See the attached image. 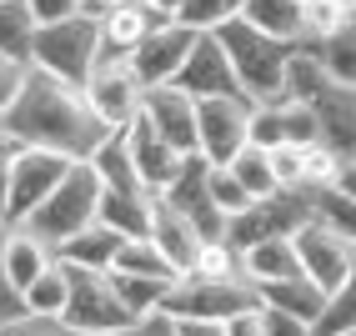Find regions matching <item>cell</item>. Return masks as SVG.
Wrapping results in <instances>:
<instances>
[{
    "label": "cell",
    "instance_id": "29",
    "mask_svg": "<svg viewBox=\"0 0 356 336\" xmlns=\"http://www.w3.org/2000/svg\"><path fill=\"white\" fill-rule=\"evenodd\" d=\"M90 166H96V176L106 181V186H115V191H131V186H140V176H136V161H131V146H126V131H111L96 151L86 156Z\"/></svg>",
    "mask_w": 356,
    "mask_h": 336
},
{
    "label": "cell",
    "instance_id": "51",
    "mask_svg": "<svg viewBox=\"0 0 356 336\" xmlns=\"http://www.w3.org/2000/svg\"><path fill=\"white\" fill-rule=\"evenodd\" d=\"M6 201H10V156H0V221H6Z\"/></svg>",
    "mask_w": 356,
    "mask_h": 336
},
{
    "label": "cell",
    "instance_id": "47",
    "mask_svg": "<svg viewBox=\"0 0 356 336\" xmlns=\"http://www.w3.org/2000/svg\"><path fill=\"white\" fill-rule=\"evenodd\" d=\"M31 15L40 26H51V20H65V15H81V0H26Z\"/></svg>",
    "mask_w": 356,
    "mask_h": 336
},
{
    "label": "cell",
    "instance_id": "45",
    "mask_svg": "<svg viewBox=\"0 0 356 336\" xmlns=\"http://www.w3.org/2000/svg\"><path fill=\"white\" fill-rule=\"evenodd\" d=\"M106 336H176V321L165 317V311H151V317H140L121 331H106Z\"/></svg>",
    "mask_w": 356,
    "mask_h": 336
},
{
    "label": "cell",
    "instance_id": "24",
    "mask_svg": "<svg viewBox=\"0 0 356 336\" xmlns=\"http://www.w3.org/2000/svg\"><path fill=\"white\" fill-rule=\"evenodd\" d=\"M261 301L266 306H281V311H291V317H306V321H316L321 317V306H326V291L312 281V276H286V281H266V286H256Z\"/></svg>",
    "mask_w": 356,
    "mask_h": 336
},
{
    "label": "cell",
    "instance_id": "18",
    "mask_svg": "<svg viewBox=\"0 0 356 336\" xmlns=\"http://www.w3.org/2000/svg\"><path fill=\"white\" fill-rule=\"evenodd\" d=\"M312 106H316V121H321V141L341 161H351L356 156V90L351 86H331Z\"/></svg>",
    "mask_w": 356,
    "mask_h": 336
},
{
    "label": "cell",
    "instance_id": "43",
    "mask_svg": "<svg viewBox=\"0 0 356 336\" xmlns=\"http://www.w3.org/2000/svg\"><path fill=\"white\" fill-rule=\"evenodd\" d=\"M26 76H31V61L0 56V115L15 106V95H20V86H26Z\"/></svg>",
    "mask_w": 356,
    "mask_h": 336
},
{
    "label": "cell",
    "instance_id": "35",
    "mask_svg": "<svg viewBox=\"0 0 356 336\" xmlns=\"http://www.w3.org/2000/svg\"><path fill=\"white\" fill-rule=\"evenodd\" d=\"M241 10H246V0H181L176 20L191 31H221L231 20H241Z\"/></svg>",
    "mask_w": 356,
    "mask_h": 336
},
{
    "label": "cell",
    "instance_id": "15",
    "mask_svg": "<svg viewBox=\"0 0 356 336\" xmlns=\"http://www.w3.org/2000/svg\"><path fill=\"white\" fill-rule=\"evenodd\" d=\"M140 115L171 141L181 156H196V95H186L181 86H151Z\"/></svg>",
    "mask_w": 356,
    "mask_h": 336
},
{
    "label": "cell",
    "instance_id": "39",
    "mask_svg": "<svg viewBox=\"0 0 356 336\" xmlns=\"http://www.w3.org/2000/svg\"><path fill=\"white\" fill-rule=\"evenodd\" d=\"M251 141H256V146H266V151L286 141V111H281V101L251 106Z\"/></svg>",
    "mask_w": 356,
    "mask_h": 336
},
{
    "label": "cell",
    "instance_id": "14",
    "mask_svg": "<svg viewBox=\"0 0 356 336\" xmlns=\"http://www.w3.org/2000/svg\"><path fill=\"white\" fill-rule=\"evenodd\" d=\"M186 95H196V101H206V95H241V81H236V70H231V56H226V45L216 31H201L196 45H191V56H186V65L176 70V81Z\"/></svg>",
    "mask_w": 356,
    "mask_h": 336
},
{
    "label": "cell",
    "instance_id": "56",
    "mask_svg": "<svg viewBox=\"0 0 356 336\" xmlns=\"http://www.w3.org/2000/svg\"><path fill=\"white\" fill-rule=\"evenodd\" d=\"M351 336H356V331H351Z\"/></svg>",
    "mask_w": 356,
    "mask_h": 336
},
{
    "label": "cell",
    "instance_id": "13",
    "mask_svg": "<svg viewBox=\"0 0 356 336\" xmlns=\"http://www.w3.org/2000/svg\"><path fill=\"white\" fill-rule=\"evenodd\" d=\"M161 201L176 206L201 236H226V216H221L216 201H211V161L206 156H186L176 181L161 191Z\"/></svg>",
    "mask_w": 356,
    "mask_h": 336
},
{
    "label": "cell",
    "instance_id": "22",
    "mask_svg": "<svg viewBox=\"0 0 356 336\" xmlns=\"http://www.w3.org/2000/svg\"><path fill=\"white\" fill-rule=\"evenodd\" d=\"M241 271L266 286V281H286V276H301V256H296V241L291 236H266V241H256L241 251Z\"/></svg>",
    "mask_w": 356,
    "mask_h": 336
},
{
    "label": "cell",
    "instance_id": "10",
    "mask_svg": "<svg viewBox=\"0 0 356 336\" xmlns=\"http://www.w3.org/2000/svg\"><path fill=\"white\" fill-rule=\"evenodd\" d=\"M301 221H312V191H306V186L251 201L241 216H231V221H226V236H231L236 251H246L256 241H266V236H291Z\"/></svg>",
    "mask_w": 356,
    "mask_h": 336
},
{
    "label": "cell",
    "instance_id": "6",
    "mask_svg": "<svg viewBox=\"0 0 356 336\" xmlns=\"http://www.w3.org/2000/svg\"><path fill=\"white\" fill-rule=\"evenodd\" d=\"M70 301L60 311V321L76 331V336H106V331H121L131 321H140L136 311L121 301V291H115L111 271H90V266H70Z\"/></svg>",
    "mask_w": 356,
    "mask_h": 336
},
{
    "label": "cell",
    "instance_id": "11",
    "mask_svg": "<svg viewBox=\"0 0 356 336\" xmlns=\"http://www.w3.org/2000/svg\"><path fill=\"white\" fill-rule=\"evenodd\" d=\"M291 241H296V256H301V271L312 276L326 296L356 271V246L346 241L341 231H331L326 221H316V216L291 231Z\"/></svg>",
    "mask_w": 356,
    "mask_h": 336
},
{
    "label": "cell",
    "instance_id": "46",
    "mask_svg": "<svg viewBox=\"0 0 356 336\" xmlns=\"http://www.w3.org/2000/svg\"><path fill=\"white\" fill-rule=\"evenodd\" d=\"M26 317V301H20V286L6 276V266H0V326H10Z\"/></svg>",
    "mask_w": 356,
    "mask_h": 336
},
{
    "label": "cell",
    "instance_id": "2",
    "mask_svg": "<svg viewBox=\"0 0 356 336\" xmlns=\"http://www.w3.org/2000/svg\"><path fill=\"white\" fill-rule=\"evenodd\" d=\"M226 56H231V70L241 81V95L251 106H266V101H281L286 95V65H291V40H276L266 31L246 26V20H231V26L216 31Z\"/></svg>",
    "mask_w": 356,
    "mask_h": 336
},
{
    "label": "cell",
    "instance_id": "23",
    "mask_svg": "<svg viewBox=\"0 0 356 336\" xmlns=\"http://www.w3.org/2000/svg\"><path fill=\"white\" fill-rule=\"evenodd\" d=\"M126 236L121 231H111L106 221H90L86 231H76L70 241L56 246L60 261H70V266H90V271H111L115 266V251H121Z\"/></svg>",
    "mask_w": 356,
    "mask_h": 336
},
{
    "label": "cell",
    "instance_id": "8",
    "mask_svg": "<svg viewBox=\"0 0 356 336\" xmlns=\"http://www.w3.org/2000/svg\"><path fill=\"white\" fill-rule=\"evenodd\" d=\"M65 151H51V146H20L10 156V201H6V226L15 221H31V211L51 196V191L60 186V176L70 171Z\"/></svg>",
    "mask_w": 356,
    "mask_h": 336
},
{
    "label": "cell",
    "instance_id": "42",
    "mask_svg": "<svg viewBox=\"0 0 356 336\" xmlns=\"http://www.w3.org/2000/svg\"><path fill=\"white\" fill-rule=\"evenodd\" d=\"M261 331H266V336H316V321L291 317V311H281V306H266V301H261Z\"/></svg>",
    "mask_w": 356,
    "mask_h": 336
},
{
    "label": "cell",
    "instance_id": "48",
    "mask_svg": "<svg viewBox=\"0 0 356 336\" xmlns=\"http://www.w3.org/2000/svg\"><path fill=\"white\" fill-rule=\"evenodd\" d=\"M176 336H226L221 321H176Z\"/></svg>",
    "mask_w": 356,
    "mask_h": 336
},
{
    "label": "cell",
    "instance_id": "17",
    "mask_svg": "<svg viewBox=\"0 0 356 336\" xmlns=\"http://www.w3.org/2000/svg\"><path fill=\"white\" fill-rule=\"evenodd\" d=\"M0 266H6V276L26 291V286H31L45 266H56V246L45 241L40 231H31L26 221L0 226Z\"/></svg>",
    "mask_w": 356,
    "mask_h": 336
},
{
    "label": "cell",
    "instance_id": "32",
    "mask_svg": "<svg viewBox=\"0 0 356 336\" xmlns=\"http://www.w3.org/2000/svg\"><path fill=\"white\" fill-rule=\"evenodd\" d=\"M226 166H231V176L241 181L256 201H261V196H276V191H281V186H276V171H271V151L256 146V141H246V146L236 151Z\"/></svg>",
    "mask_w": 356,
    "mask_h": 336
},
{
    "label": "cell",
    "instance_id": "4",
    "mask_svg": "<svg viewBox=\"0 0 356 336\" xmlns=\"http://www.w3.org/2000/svg\"><path fill=\"white\" fill-rule=\"evenodd\" d=\"M101 191H106V181L96 176V166H90V161H70V171L60 176V186L31 211L26 226L40 231L51 246H60V241H70L76 231H86L90 221H96Z\"/></svg>",
    "mask_w": 356,
    "mask_h": 336
},
{
    "label": "cell",
    "instance_id": "50",
    "mask_svg": "<svg viewBox=\"0 0 356 336\" xmlns=\"http://www.w3.org/2000/svg\"><path fill=\"white\" fill-rule=\"evenodd\" d=\"M115 6H131V0H81V15L101 20V15H106V10H115Z\"/></svg>",
    "mask_w": 356,
    "mask_h": 336
},
{
    "label": "cell",
    "instance_id": "40",
    "mask_svg": "<svg viewBox=\"0 0 356 336\" xmlns=\"http://www.w3.org/2000/svg\"><path fill=\"white\" fill-rule=\"evenodd\" d=\"M301 161H306V186H337L341 181V156L316 141V146H301Z\"/></svg>",
    "mask_w": 356,
    "mask_h": 336
},
{
    "label": "cell",
    "instance_id": "20",
    "mask_svg": "<svg viewBox=\"0 0 356 336\" xmlns=\"http://www.w3.org/2000/svg\"><path fill=\"white\" fill-rule=\"evenodd\" d=\"M151 241H156V246H161V256H165V261H171V266L186 276V271H191V261H196V251H201V241H206V236H201L191 221H186V216H181L176 206H165V201L156 196Z\"/></svg>",
    "mask_w": 356,
    "mask_h": 336
},
{
    "label": "cell",
    "instance_id": "33",
    "mask_svg": "<svg viewBox=\"0 0 356 336\" xmlns=\"http://www.w3.org/2000/svg\"><path fill=\"white\" fill-rule=\"evenodd\" d=\"M306 191H312V216L316 221H326L331 231H341L356 246V196H346L341 186H306Z\"/></svg>",
    "mask_w": 356,
    "mask_h": 336
},
{
    "label": "cell",
    "instance_id": "28",
    "mask_svg": "<svg viewBox=\"0 0 356 336\" xmlns=\"http://www.w3.org/2000/svg\"><path fill=\"white\" fill-rule=\"evenodd\" d=\"M35 31H40V20L31 15L26 0H0V56L31 61V51H35Z\"/></svg>",
    "mask_w": 356,
    "mask_h": 336
},
{
    "label": "cell",
    "instance_id": "44",
    "mask_svg": "<svg viewBox=\"0 0 356 336\" xmlns=\"http://www.w3.org/2000/svg\"><path fill=\"white\" fill-rule=\"evenodd\" d=\"M0 336H76L60 317H20L10 326H0Z\"/></svg>",
    "mask_w": 356,
    "mask_h": 336
},
{
    "label": "cell",
    "instance_id": "26",
    "mask_svg": "<svg viewBox=\"0 0 356 336\" xmlns=\"http://www.w3.org/2000/svg\"><path fill=\"white\" fill-rule=\"evenodd\" d=\"M337 81H331V70L321 65V56L312 51V45H296L291 51V65H286V95L281 101H306L312 106L321 90H331Z\"/></svg>",
    "mask_w": 356,
    "mask_h": 336
},
{
    "label": "cell",
    "instance_id": "1",
    "mask_svg": "<svg viewBox=\"0 0 356 336\" xmlns=\"http://www.w3.org/2000/svg\"><path fill=\"white\" fill-rule=\"evenodd\" d=\"M0 121H6V131L20 146H51V151H65L76 161H86L111 136V126L90 111L86 86H70V81L51 76V70H35V65H31L26 86H20L15 106Z\"/></svg>",
    "mask_w": 356,
    "mask_h": 336
},
{
    "label": "cell",
    "instance_id": "27",
    "mask_svg": "<svg viewBox=\"0 0 356 336\" xmlns=\"http://www.w3.org/2000/svg\"><path fill=\"white\" fill-rule=\"evenodd\" d=\"M20 301H26V317H60L65 301H70V271H65V261L56 256V266H45L26 291H20Z\"/></svg>",
    "mask_w": 356,
    "mask_h": 336
},
{
    "label": "cell",
    "instance_id": "37",
    "mask_svg": "<svg viewBox=\"0 0 356 336\" xmlns=\"http://www.w3.org/2000/svg\"><path fill=\"white\" fill-rule=\"evenodd\" d=\"M191 271L196 276H241V251L231 246V236H206Z\"/></svg>",
    "mask_w": 356,
    "mask_h": 336
},
{
    "label": "cell",
    "instance_id": "53",
    "mask_svg": "<svg viewBox=\"0 0 356 336\" xmlns=\"http://www.w3.org/2000/svg\"><path fill=\"white\" fill-rule=\"evenodd\" d=\"M146 6H151L156 15H165V20H176V10H181V0H146Z\"/></svg>",
    "mask_w": 356,
    "mask_h": 336
},
{
    "label": "cell",
    "instance_id": "34",
    "mask_svg": "<svg viewBox=\"0 0 356 336\" xmlns=\"http://www.w3.org/2000/svg\"><path fill=\"white\" fill-rule=\"evenodd\" d=\"M351 331H356V271L326 296L316 317V336H351Z\"/></svg>",
    "mask_w": 356,
    "mask_h": 336
},
{
    "label": "cell",
    "instance_id": "54",
    "mask_svg": "<svg viewBox=\"0 0 356 336\" xmlns=\"http://www.w3.org/2000/svg\"><path fill=\"white\" fill-rule=\"evenodd\" d=\"M337 10H341L346 20H356V0H337Z\"/></svg>",
    "mask_w": 356,
    "mask_h": 336
},
{
    "label": "cell",
    "instance_id": "12",
    "mask_svg": "<svg viewBox=\"0 0 356 336\" xmlns=\"http://www.w3.org/2000/svg\"><path fill=\"white\" fill-rule=\"evenodd\" d=\"M196 35L201 31H191V26H181V20H161V26L146 35L131 51V70H136V81L140 86H171L176 81V70L186 65V56H191V45H196Z\"/></svg>",
    "mask_w": 356,
    "mask_h": 336
},
{
    "label": "cell",
    "instance_id": "31",
    "mask_svg": "<svg viewBox=\"0 0 356 336\" xmlns=\"http://www.w3.org/2000/svg\"><path fill=\"white\" fill-rule=\"evenodd\" d=\"M111 271H126V276H161V281H176V276H181L171 261L161 256V246L151 241V236H126L121 251H115V266H111Z\"/></svg>",
    "mask_w": 356,
    "mask_h": 336
},
{
    "label": "cell",
    "instance_id": "21",
    "mask_svg": "<svg viewBox=\"0 0 356 336\" xmlns=\"http://www.w3.org/2000/svg\"><path fill=\"white\" fill-rule=\"evenodd\" d=\"M165 15H156L146 0H131V6H115L101 15V51H115V56H131L140 40H146Z\"/></svg>",
    "mask_w": 356,
    "mask_h": 336
},
{
    "label": "cell",
    "instance_id": "49",
    "mask_svg": "<svg viewBox=\"0 0 356 336\" xmlns=\"http://www.w3.org/2000/svg\"><path fill=\"white\" fill-rule=\"evenodd\" d=\"M226 336H266V331H261V311H251V317H236V321L226 326Z\"/></svg>",
    "mask_w": 356,
    "mask_h": 336
},
{
    "label": "cell",
    "instance_id": "55",
    "mask_svg": "<svg viewBox=\"0 0 356 336\" xmlns=\"http://www.w3.org/2000/svg\"><path fill=\"white\" fill-rule=\"evenodd\" d=\"M0 226H6V221H0Z\"/></svg>",
    "mask_w": 356,
    "mask_h": 336
},
{
    "label": "cell",
    "instance_id": "38",
    "mask_svg": "<svg viewBox=\"0 0 356 336\" xmlns=\"http://www.w3.org/2000/svg\"><path fill=\"white\" fill-rule=\"evenodd\" d=\"M211 201H216V206H221V216L231 221V216H241L256 196H251V191L231 176V166H211Z\"/></svg>",
    "mask_w": 356,
    "mask_h": 336
},
{
    "label": "cell",
    "instance_id": "9",
    "mask_svg": "<svg viewBox=\"0 0 356 336\" xmlns=\"http://www.w3.org/2000/svg\"><path fill=\"white\" fill-rule=\"evenodd\" d=\"M251 141V101L246 95H206L196 101V156L226 166Z\"/></svg>",
    "mask_w": 356,
    "mask_h": 336
},
{
    "label": "cell",
    "instance_id": "7",
    "mask_svg": "<svg viewBox=\"0 0 356 336\" xmlns=\"http://www.w3.org/2000/svg\"><path fill=\"white\" fill-rule=\"evenodd\" d=\"M86 101H90V111H96L111 131H126L136 115H140V101H146V86L136 81L131 56L101 51L96 56V70L86 76Z\"/></svg>",
    "mask_w": 356,
    "mask_h": 336
},
{
    "label": "cell",
    "instance_id": "41",
    "mask_svg": "<svg viewBox=\"0 0 356 336\" xmlns=\"http://www.w3.org/2000/svg\"><path fill=\"white\" fill-rule=\"evenodd\" d=\"M271 171H276V186H281V191H301V186H306V161H301V146H291V141L271 146Z\"/></svg>",
    "mask_w": 356,
    "mask_h": 336
},
{
    "label": "cell",
    "instance_id": "19",
    "mask_svg": "<svg viewBox=\"0 0 356 336\" xmlns=\"http://www.w3.org/2000/svg\"><path fill=\"white\" fill-rule=\"evenodd\" d=\"M96 221H106L111 231H121V236H151V221H156V191H146V186H131V191L106 186V191H101Z\"/></svg>",
    "mask_w": 356,
    "mask_h": 336
},
{
    "label": "cell",
    "instance_id": "30",
    "mask_svg": "<svg viewBox=\"0 0 356 336\" xmlns=\"http://www.w3.org/2000/svg\"><path fill=\"white\" fill-rule=\"evenodd\" d=\"M312 51H316L321 65L331 70V81L356 90V20H346V26H337L331 35H321Z\"/></svg>",
    "mask_w": 356,
    "mask_h": 336
},
{
    "label": "cell",
    "instance_id": "25",
    "mask_svg": "<svg viewBox=\"0 0 356 336\" xmlns=\"http://www.w3.org/2000/svg\"><path fill=\"white\" fill-rule=\"evenodd\" d=\"M241 20L256 26V31H266V35H276V40L301 45V0H246Z\"/></svg>",
    "mask_w": 356,
    "mask_h": 336
},
{
    "label": "cell",
    "instance_id": "3",
    "mask_svg": "<svg viewBox=\"0 0 356 336\" xmlns=\"http://www.w3.org/2000/svg\"><path fill=\"white\" fill-rule=\"evenodd\" d=\"M161 311L171 321H221V326H231L236 317L261 311V291H256V281L246 271L241 276H196V271H186V276L171 281Z\"/></svg>",
    "mask_w": 356,
    "mask_h": 336
},
{
    "label": "cell",
    "instance_id": "16",
    "mask_svg": "<svg viewBox=\"0 0 356 336\" xmlns=\"http://www.w3.org/2000/svg\"><path fill=\"white\" fill-rule=\"evenodd\" d=\"M126 146H131V161H136V176H140V186H146V191H156V196H161V191L176 181L181 161H186V156L171 146V141H165V136H161V131L146 121V115H136V121L126 126Z\"/></svg>",
    "mask_w": 356,
    "mask_h": 336
},
{
    "label": "cell",
    "instance_id": "52",
    "mask_svg": "<svg viewBox=\"0 0 356 336\" xmlns=\"http://www.w3.org/2000/svg\"><path fill=\"white\" fill-rule=\"evenodd\" d=\"M341 191H346V196H356V156L351 161H341V181H337Z\"/></svg>",
    "mask_w": 356,
    "mask_h": 336
},
{
    "label": "cell",
    "instance_id": "36",
    "mask_svg": "<svg viewBox=\"0 0 356 336\" xmlns=\"http://www.w3.org/2000/svg\"><path fill=\"white\" fill-rule=\"evenodd\" d=\"M115 281V291H121V301L136 311V317H151V311H161L165 291H171V281H161V276H126V271H111Z\"/></svg>",
    "mask_w": 356,
    "mask_h": 336
},
{
    "label": "cell",
    "instance_id": "5",
    "mask_svg": "<svg viewBox=\"0 0 356 336\" xmlns=\"http://www.w3.org/2000/svg\"><path fill=\"white\" fill-rule=\"evenodd\" d=\"M96 56H101V20L65 15V20H51V26L35 31L31 65L51 70V76H60L70 86H86V76L96 70Z\"/></svg>",
    "mask_w": 356,
    "mask_h": 336
}]
</instances>
